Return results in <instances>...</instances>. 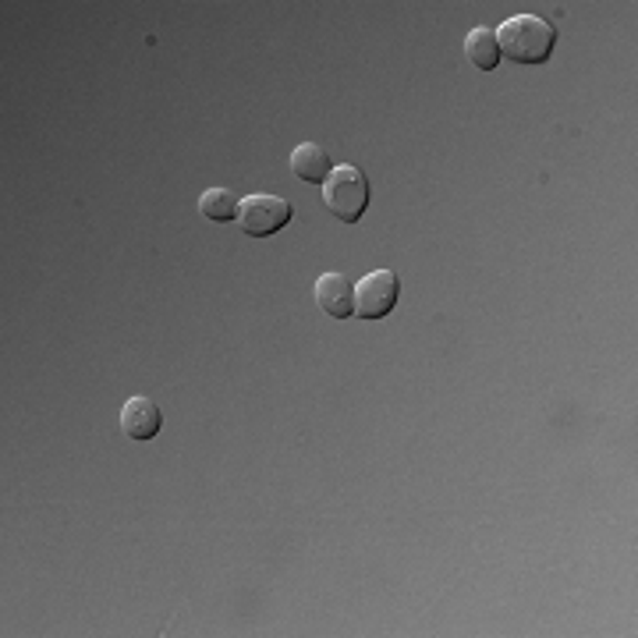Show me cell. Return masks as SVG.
Masks as SVG:
<instances>
[{
  "mask_svg": "<svg viewBox=\"0 0 638 638\" xmlns=\"http://www.w3.org/2000/svg\"><path fill=\"white\" fill-rule=\"evenodd\" d=\"M500 53H507L515 64H546L557 47V32L546 18L536 14H515L494 29Z\"/></svg>",
  "mask_w": 638,
  "mask_h": 638,
  "instance_id": "cell-1",
  "label": "cell"
},
{
  "mask_svg": "<svg viewBox=\"0 0 638 638\" xmlns=\"http://www.w3.org/2000/svg\"><path fill=\"white\" fill-rule=\"evenodd\" d=\"M239 203L242 199L231 189H206L199 195V213L213 224H227V221H239Z\"/></svg>",
  "mask_w": 638,
  "mask_h": 638,
  "instance_id": "cell-9",
  "label": "cell"
},
{
  "mask_svg": "<svg viewBox=\"0 0 638 638\" xmlns=\"http://www.w3.org/2000/svg\"><path fill=\"white\" fill-rule=\"evenodd\" d=\"M369 178L362 174L355 163H341L331 171V178L323 181V206L331 210L337 221L355 224L369 210Z\"/></svg>",
  "mask_w": 638,
  "mask_h": 638,
  "instance_id": "cell-2",
  "label": "cell"
},
{
  "mask_svg": "<svg viewBox=\"0 0 638 638\" xmlns=\"http://www.w3.org/2000/svg\"><path fill=\"white\" fill-rule=\"evenodd\" d=\"M401 298V281L394 270H373L355 284V313L362 320H387Z\"/></svg>",
  "mask_w": 638,
  "mask_h": 638,
  "instance_id": "cell-4",
  "label": "cell"
},
{
  "mask_svg": "<svg viewBox=\"0 0 638 638\" xmlns=\"http://www.w3.org/2000/svg\"><path fill=\"white\" fill-rule=\"evenodd\" d=\"M163 426V415L160 408L153 405L150 397H128L124 408H121V433L128 436V440H153V436L160 433Z\"/></svg>",
  "mask_w": 638,
  "mask_h": 638,
  "instance_id": "cell-6",
  "label": "cell"
},
{
  "mask_svg": "<svg viewBox=\"0 0 638 638\" xmlns=\"http://www.w3.org/2000/svg\"><path fill=\"white\" fill-rule=\"evenodd\" d=\"M291 216H295V206L284 203L281 195H245L239 203V227L252 239H270V234H277L281 227L291 224Z\"/></svg>",
  "mask_w": 638,
  "mask_h": 638,
  "instance_id": "cell-3",
  "label": "cell"
},
{
  "mask_svg": "<svg viewBox=\"0 0 638 638\" xmlns=\"http://www.w3.org/2000/svg\"><path fill=\"white\" fill-rule=\"evenodd\" d=\"M334 163H331V153L323 150V145L316 142H302L295 153H291V174H295L298 181H305V185H320L331 178Z\"/></svg>",
  "mask_w": 638,
  "mask_h": 638,
  "instance_id": "cell-7",
  "label": "cell"
},
{
  "mask_svg": "<svg viewBox=\"0 0 638 638\" xmlns=\"http://www.w3.org/2000/svg\"><path fill=\"white\" fill-rule=\"evenodd\" d=\"M465 58H468V64H472V68H479V71H494V68L500 64V47H497V36H494V29H486V26L472 29V32L465 36Z\"/></svg>",
  "mask_w": 638,
  "mask_h": 638,
  "instance_id": "cell-8",
  "label": "cell"
},
{
  "mask_svg": "<svg viewBox=\"0 0 638 638\" xmlns=\"http://www.w3.org/2000/svg\"><path fill=\"white\" fill-rule=\"evenodd\" d=\"M313 291H316V305L331 320L355 316V284L344 277V273H323Z\"/></svg>",
  "mask_w": 638,
  "mask_h": 638,
  "instance_id": "cell-5",
  "label": "cell"
}]
</instances>
